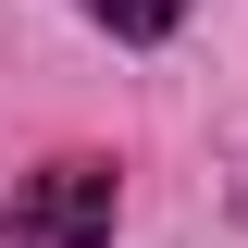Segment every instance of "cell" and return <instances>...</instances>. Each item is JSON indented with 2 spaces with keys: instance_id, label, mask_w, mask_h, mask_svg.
<instances>
[{
  "instance_id": "1",
  "label": "cell",
  "mask_w": 248,
  "mask_h": 248,
  "mask_svg": "<svg viewBox=\"0 0 248 248\" xmlns=\"http://www.w3.org/2000/svg\"><path fill=\"white\" fill-rule=\"evenodd\" d=\"M112 223H124V174L99 149L37 161V174H13V199H0V236L13 248H112Z\"/></svg>"
},
{
  "instance_id": "2",
  "label": "cell",
  "mask_w": 248,
  "mask_h": 248,
  "mask_svg": "<svg viewBox=\"0 0 248 248\" xmlns=\"http://www.w3.org/2000/svg\"><path fill=\"white\" fill-rule=\"evenodd\" d=\"M87 13H99L112 37H124V50H161V37L186 25V0H87Z\"/></svg>"
}]
</instances>
